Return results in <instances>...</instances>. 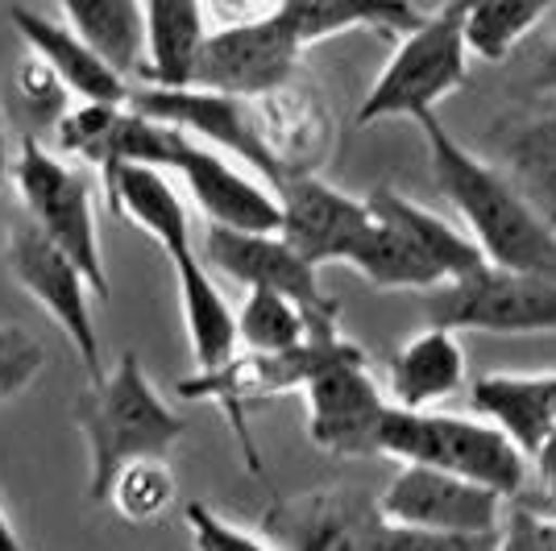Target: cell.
Masks as SVG:
<instances>
[{
  "label": "cell",
  "instance_id": "6da1fadb",
  "mask_svg": "<svg viewBox=\"0 0 556 551\" xmlns=\"http://www.w3.org/2000/svg\"><path fill=\"white\" fill-rule=\"evenodd\" d=\"M104 191H109V207L116 216L129 220L146 236H154L159 249L166 253L175 286H179V311H184L187 345H191L195 369L200 373L220 369L241 348L237 311L229 307L225 291L216 286V274H212V266L204 261V253L191 236V216H187L170 175L159 166L121 162V166L104 170Z\"/></svg>",
  "mask_w": 556,
  "mask_h": 551
},
{
  "label": "cell",
  "instance_id": "7a4b0ae2",
  "mask_svg": "<svg viewBox=\"0 0 556 551\" xmlns=\"http://www.w3.org/2000/svg\"><path fill=\"white\" fill-rule=\"evenodd\" d=\"M416 125L428 141L432 179L444 200L457 207L465 232L478 241L490 266L556 278V229L535 212V204L515 187L507 170L469 154L462 141L444 129L437 113Z\"/></svg>",
  "mask_w": 556,
  "mask_h": 551
},
{
  "label": "cell",
  "instance_id": "3957f363",
  "mask_svg": "<svg viewBox=\"0 0 556 551\" xmlns=\"http://www.w3.org/2000/svg\"><path fill=\"white\" fill-rule=\"evenodd\" d=\"M75 427L88 439V460H92L88 498L92 502H109V489L125 464L166 457L187 432L184 419L154 390L138 353H121V361L104 369V377H96L79 390Z\"/></svg>",
  "mask_w": 556,
  "mask_h": 551
},
{
  "label": "cell",
  "instance_id": "277c9868",
  "mask_svg": "<svg viewBox=\"0 0 556 551\" xmlns=\"http://www.w3.org/2000/svg\"><path fill=\"white\" fill-rule=\"evenodd\" d=\"M378 457L444 469L453 477L486 485L503 498H519L528 485V469H532V460L519 452V444L482 414L473 419V414L403 411V407H391L382 419Z\"/></svg>",
  "mask_w": 556,
  "mask_h": 551
},
{
  "label": "cell",
  "instance_id": "5b68a950",
  "mask_svg": "<svg viewBox=\"0 0 556 551\" xmlns=\"http://www.w3.org/2000/svg\"><path fill=\"white\" fill-rule=\"evenodd\" d=\"M469 0H444L437 13L399 38L391 63L378 71L370 92L357 108V125L370 129L391 116H424L437 113L444 95H453L469 75V38H465Z\"/></svg>",
  "mask_w": 556,
  "mask_h": 551
},
{
  "label": "cell",
  "instance_id": "8992f818",
  "mask_svg": "<svg viewBox=\"0 0 556 551\" xmlns=\"http://www.w3.org/2000/svg\"><path fill=\"white\" fill-rule=\"evenodd\" d=\"M307 402V439L328 457H378L382 419L391 411L387 390L374 382L366 348L328 332L320 357L303 382Z\"/></svg>",
  "mask_w": 556,
  "mask_h": 551
},
{
  "label": "cell",
  "instance_id": "52a82bcc",
  "mask_svg": "<svg viewBox=\"0 0 556 551\" xmlns=\"http://www.w3.org/2000/svg\"><path fill=\"white\" fill-rule=\"evenodd\" d=\"M13 191L22 200L25 220H34L59 249L71 253L92 282L96 299L109 303V266L100 245L92 183L71 166L67 154H54L38 138H25L13 158Z\"/></svg>",
  "mask_w": 556,
  "mask_h": 551
},
{
  "label": "cell",
  "instance_id": "ba28073f",
  "mask_svg": "<svg viewBox=\"0 0 556 551\" xmlns=\"http://www.w3.org/2000/svg\"><path fill=\"white\" fill-rule=\"evenodd\" d=\"M4 266L13 282L22 286L29 299L47 311L54 328L63 332V341L71 345L75 361L84 369V382L104 377V348H100V332L92 320V282L79 270V261L63 253L47 232L34 220H17L9 236H4Z\"/></svg>",
  "mask_w": 556,
  "mask_h": 551
},
{
  "label": "cell",
  "instance_id": "9c48e42d",
  "mask_svg": "<svg viewBox=\"0 0 556 551\" xmlns=\"http://www.w3.org/2000/svg\"><path fill=\"white\" fill-rule=\"evenodd\" d=\"M424 316L453 332L532 336L556 332V278L486 266L473 278L424 291Z\"/></svg>",
  "mask_w": 556,
  "mask_h": 551
},
{
  "label": "cell",
  "instance_id": "30bf717a",
  "mask_svg": "<svg viewBox=\"0 0 556 551\" xmlns=\"http://www.w3.org/2000/svg\"><path fill=\"white\" fill-rule=\"evenodd\" d=\"M166 175H179L187 195L195 200L200 216L216 229L241 232H278L282 229V200L278 191L250 166L212 150L204 141L170 125V145H166Z\"/></svg>",
  "mask_w": 556,
  "mask_h": 551
},
{
  "label": "cell",
  "instance_id": "8fae6325",
  "mask_svg": "<svg viewBox=\"0 0 556 551\" xmlns=\"http://www.w3.org/2000/svg\"><path fill=\"white\" fill-rule=\"evenodd\" d=\"M387 523L378 498L345 485L278 498L262 510V535L278 551H374Z\"/></svg>",
  "mask_w": 556,
  "mask_h": 551
},
{
  "label": "cell",
  "instance_id": "7c38bea8",
  "mask_svg": "<svg viewBox=\"0 0 556 551\" xmlns=\"http://www.w3.org/2000/svg\"><path fill=\"white\" fill-rule=\"evenodd\" d=\"M129 104L138 113L154 116V120H166L175 129L191 133L195 141H204L212 150L229 154L241 166H250L254 175H262L266 183L282 187V175H278L275 158L266 154V145L257 138V125H254V104L241 100V95L229 92H212V88H150L141 84L134 88Z\"/></svg>",
  "mask_w": 556,
  "mask_h": 551
},
{
  "label": "cell",
  "instance_id": "4fadbf2b",
  "mask_svg": "<svg viewBox=\"0 0 556 551\" xmlns=\"http://www.w3.org/2000/svg\"><path fill=\"white\" fill-rule=\"evenodd\" d=\"M300 54V34L291 29V22L282 13L270 22L212 29L204 54L195 63V88L257 100V95L278 92L295 79Z\"/></svg>",
  "mask_w": 556,
  "mask_h": 551
},
{
  "label": "cell",
  "instance_id": "5bb4252c",
  "mask_svg": "<svg viewBox=\"0 0 556 551\" xmlns=\"http://www.w3.org/2000/svg\"><path fill=\"white\" fill-rule=\"evenodd\" d=\"M282 200V236L287 245L320 266H353L366 236L374 229V212L366 200H353L345 191L325 183L320 175H300L278 187Z\"/></svg>",
  "mask_w": 556,
  "mask_h": 551
},
{
  "label": "cell",
  "instance_id": "9a60e30c",
  "mask_svg": "<svg viewBox=\"0 0 556 551\" xmlns=\"http://www.w3.org/2000/svg\"><path fill=\"white\" fill-rule=\"evenodd\" d=\"M200 253L212 274L229 278L245 291H278L307 311H341V303L325 295L320 270L291 249L282 232H241L208 225Z\"/></svg>",
  "mask_w": 556,
  "mask_h": 551
},
{
  "label": "cell",
  "instance_id": "2e32d148",
  "mask_svg": "<svg viewBox=\"0 0 556 551\" xmlns=\"http://www.w3.org/2000/svg\"><path fill=\"white\" fill-rule=\"evenodd\" d=\"M378 502H382V514L391 523L457 530V535H498L510 498H503V494H494V489L478 482L453 477L444 469L403 464L399 477L387 485V494Z\"/></svg>",
  "mask_w": 556,
  "mask_h": 551
},
{
  "label": "cell",
  "instance_id": "e0dca14e",
  "mask_svg": "<svg viewBox=\"0 0 556 551\" xmlns=\"http://www.w3.org/2000/svg\"><path fill=\"white\" fill-rule=\"evenodd\" d=\"M9 22L22 34L25 50L38 54L63 79V88L75 104H129L134 79H125L109 59H100L71 25L47 22L29 9H13Z\"/></svg>",
  "mask_w": 556,
  "mask_h": 551
},
{
  "label": "cell",
  "instance_id": "ac0fdd59",
  "mask_svg": "<svg viewBox=\"0 0 556 551\" xmlns=\"http://www.w3.org/2000/svg\"><path fill=\"white\" fill-rule=\"evenodd\" d=\"M250 104H254L257 138L266 145V154L275 158L282 183L300 179V175H316L325 166L332 125H328V108L320 104V95L303 92L291 79L287 88L257 95Z\"/></svg>",
  "mask_w": 556,
  "mask_h": 551
},
{
  "label": "cell",
  "instance_id": "d6986e66",
  "mask_svg": "<svg viewBox=\"0 0 556 551\" xmlns=\"http://www.w3.org/2000/svg\"><path fill=\"white\" fill-rule=\"evenodd\" d=\"M465 386L462 332L428 323L412 341L394 348L387 366V398L403 411H437L444 398Z\"/></svg>",
  "mask_w": 556,
  "mask_h": 551
},
{
  "label": "cell",
  "instance_id": "ffe728a7",
  "mask_svg": "<svg viewBox=\"0 0 556 551\" xmlns=\"http://www.w3.org/2000/svg\"><path fill=\"white\" fill-rule=\"evenodd\" d=\"M469 407L498 423L528 460L556 432V373H482L469 386Z\"/></svg>",
  "mask_w": 556,
  "mask_h": 551
},
{
  "label": "cell",
  "instance_id": "44dd1931",
  "mask_svg": "<svg viewBox=\"0 0 556 551\" xmlns=\"http://www.w3.org/2000/svg\"><path fill=\"white\" fill-rule=\"evenodd\" d=\"M212 25L200 0H146V67L150 88H191Z\"/></svg>",
  "mask_w": 556,
  "mask_h": 551
},
{
  "label": "cell",
  "instance_id": "7402d4cb",
  "mask_svg": "<svg viewBox=\"0 0 556 551\" xmlns=\"http://www.w3.org/2000/svg\"><path fill=\"white\" fill-rule=\"evenodd\" d=\"M282 17L291 22L307 50L337 34H349V29H374L387 38H403L428 13H419L412 0H287Z\"/></svg>",
  "mask_w": 556,
  "mask_h": 551
},
{
  "label": "cell",
  "instance_id": "603a6c76",
  "mask_svg": "<svg viewBox=\"0 0 556 551\" xmlns=\"http://www.w3.org/2000/svg\"><path fill=\"white\" fill-rule=\"evenodd\" d=\"M366 204H370L378 216H387V220H394L399 229L407 232L419 249L441 266L444 282H462V278H473L478 270L490 266L486 253L478 249V241H473L469 232L453 229L444 216L428 212V207L416 204V200H407V195H399L394 187H374L370 195H366Z\"/></svg>",
  "mask_w": 556,
  "mask_h": 551
},
{
  "label": "cell",
  "instance_id": "cb8c5ba5",
  "mask_svg": "<svg viewBox=\"0 0 556 551\" xmlns=\"http://www.w3.org/2000/svg\"><path fill=\"white\" fill-rule=\"evenodd\" d=\"M67 25L125 79L146 67V0H59Z\"/></svg>",
  "mask_w": 556,
  "mask_h": 551
},
{
  "label": "cell",
  "instance_id": "d4e9b609",
  "mask_svg": "<svg viewBox=\"0 0 556 551\" xmlns=\"http://www.w3.org/2000/svg\"><path fill=\"white\" fill-rule=\"evenodd\" d=\"M353 270L382 291H437V286H444L441 266L394 220L378 216V212H374V229L366 236V245L353 257Z\"/></svg>",
  "mask_w": 556,
  "mask_h": 551
},
{
  "label": "cell",
  "instance_id": "484cf974",
  "mask_svg": "<svg viewBox=\"0 0 556 551\" xmlns=\"http://www.w3.org/2000/svg\"><path fill=\"white\" fill-rule=\"evenodd\" d=\"M341 311H307L278 291H245L237 307V341L250 353H291L303 348L316 332V320Z\"/></svg>",
  "mask_w": 556,
  "mask_h": 551
},
{
  "label": "cell",
  "instance_id": "4316f807",
  "mask_svg": "<svg viewBox=\"0 0 556 551\" xmlns=\"http://www.w3.org/2000/svg\"><path fill=\"white\" fill-rule=\"evenodd\" d=\"M507 175L556 229V108L528 120L507 141Z\"/></svg>",
  "mask_w": 556,
  "mask_h": 551
},
{
  "label": "cell",
  "instance_id": "83f0119b",
  "mask_svg": "<svg viewBox=\"0 0 556 551\" xmlns=\"http://www.w3.org/2000/svg\"><path fill=\"white\" fill-rule=\"evenodd\" d=\"M553 4L556 0H469V17H465L469 50L486 63H503Z\"/></svg>",
  "mask_w": 556,
  "mask_h": 551
},
{
  "label": "cell",
  "instance_id": "f1b7e54d",
  "mask_svg": "<svg viewBox=\"0 0 556 551\" xmlns=\"http://www.w3.org/2000/svg\"><path fill=\"white\" fill-rule=\"evenodd\" d=\"M179 502V477L170 473L166 457L134 460L116 473L113 489H109V505L125 523H159Z\"/></svg>",
  "mask_w": 556,
  "mask_h": 551
},
{
  "label": "cell",
  "instance_id": "f546056e",
  "mask_svg": "<svg viewBox=\"0 0 556 551\" xmlns=\"http://www.w3.org/2000/svg\"><path fill=\"white\" fill-rule=\"evenodd\" d=\"M47 369V348L17 323H0V407L25 394Z\"/></svg>",
  "mask_w": 556,
  "mask_h": 551
},
{
  "label": "cell",
  "instance_id": "4dcf8cb0",
  "mask_svg": "<svg viewBox=\"0 0 556 551\" xmlns=\"http://www.w3.org/2000/svg\"><path fill=\"white\" fill-rule=\"evenodd\" d=\"M184 523L191 535V548L195 551H278L266 535L237 527L225 514H216L204 502H187L184 505Z\"/></svg>",
  "mask_w": 556,
  "mask_h": 551
},
{
  "label": "cell",
  "instance_id": "1f68e13d",
  "mask_svg": "<svg viewBox=\"0 0 556 551\" xmlns=\"http://www.w3.org/2000/svg\"><path fill=\"white\" fill-rule=\"evenodd\" d=\"M503 527H498V548L494 551H556V510L548 505H523L510 498Z\"/></svg>",
  "mask_w": 556,
  "mask_h": 551
},
{
  "label": "cell",
  "instance_id": "d6a6232c",
  "mask_svg": "<svg viewBox=\"0 0 556 551\" xmlns=\"http://www.w3.org/2000/svg\"><path fill=\"white\" fill-rule=\"evenodd\" d=\"M498 535H457V530H428L407 523H387L374 551H494Z\"/></svg>",
  "mask_w": 556,
  "mask_h": 551
},
{
  "label": "cell",
  "instance_id": "836d02e7",
  "mask_svg": "<svg viewBox=\"0 0 556 551\" xmlns=\"http://www.w3.org/2000/svg\"><path fill=\"white\" fill-rule=\"evenodd\" d=\"M17 88H22V100L34 108L38 116H54V120H63V104L71 100V92L63 88V79L54 75V71L38 59V54H29L17 71Z\"/></svg>",
  "mask_w": 556,
  "mask_h": 551
},
{
  "label": "cell",
  "instance_id": "e575fe53",
  "mask_svg": "<svg viewBox=\"0 0 556 551\" xmlns=\"http://www.w3.org/2000/svg\"><path fill=\"white\" fill-rule=\"evenodd\" d=\"M535 464V477H540V485H544V502L548 510H556V432L548 436V444L540 448V457L532 460Z\"/></svg>",
  "mask_w": 556,
  "mask_h": 551
},
{
  "label": "cell",
  "instance_id": "d590c367",
  "mask_svg": "<svg viewBox=\"0 0 556 551\" xmlns=\"http://www.w3.org/2000/svg\"><path fill=\"white\" fill-rule=\"evenodd\" d=\"M13 158H17V150H13L9 120H4V108H0V191L13 183Z\"/></svg>",
  "mask_w": 556,
  "mask_h": 551
},
{
  "label": "cell",
  "instance_id": "8d00e7d4",
  "mask_svg": "<svg viewBox=\"0 0 556 551\" xmlns=\"http://www.w3.org/2000/svg\"><path fill=\"white\" fill-rule=\"evenodd\" d=\"M535 88H540V92H556V42L544 50L540 63H535Z\"/></svg>",
  "mask_w": 556,
  "mask_h": 551
},
{
  "label": "cell",
  "instance_id": "74e56055",
  "mask_svg": "<svg viewBox=\"0 0 556 551\" xmlns=\"http://www.w3.org/2000/svg\"><path fill=\"white\" fill-rule=\"evenodd\" d=\"M0 551H29L22 543V535H17V527H13V518H9L4 505H0Z\"/></svg>",
  "mask_w": 556,
  "mask_h": 551
}]
</instances>
